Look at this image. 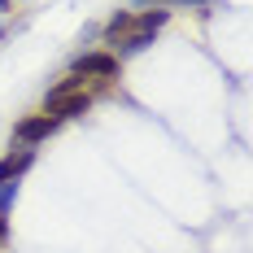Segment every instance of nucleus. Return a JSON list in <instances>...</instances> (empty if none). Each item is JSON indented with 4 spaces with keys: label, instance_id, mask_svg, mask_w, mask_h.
<instances>
[{
    "label": "nucleus",
    "instance_id": "nucleus-1",
    "mask_svg": "<svg viewBox=\"0 0 253 253\" xmlns=\"http://www.w3.org/2000/svg\"><path fill=\"white\" fill-rule=\"evenodd\" d=\"M57 118L52 114H31V118H22V123L13 126V140L22 144V149H31V144H40V140H48L52 131H57Z\"/></svg>",
    "mask_w": 253,
    "mask_h": 253
},
{
    "label": "nucleus",
    "instance_id": "nucleus-2",
    "mask_svg": "<svg viewBox=\"0 0 253 253\" xmlns=\"http://www.w3.org/2000/svg\"><path fill=\"white\" fill-rule=\"evenodd\" d=\"M75 75L79 79H114L118 75V57L114 52H83L75 61Z\"/></svg>",
    "mask_w": 253,
    "mask_h": 253
},
{
    "label": "nucleus",
    "instance_id": "nucleus-3",
    "mask_svg": "<svg viewBox=\"0 0 253 253\" xmlns=\"http://www.w3.org/2000/svg\"><path fill=\"white\" fill-rule=\"evenodd\" d=\"M92 109V92H70V96H61V101L44 105V114H52L57 123H66V118H83Z\"/></svg>",
    "mask_w": 253,
    "mask_h": 253
},
{
    "label": "nucleus",
    "instance_id": "nucleus-4",
    "mask_svg": "<svg viewBox=\"0 0 253 253\" xmlns=\"http://www.w3.org/2000/svg\"><path fill=\"white\" fill-rule=\"evenodd\" d=\"M31 166H35V153H31V149L4 153V157H0V183H18V179L31 170Z\"/></svg>",
    "mask_w": 253,
    "mask_h": 253
},
{
    "label": "nucleus",
    "instance_id": "nucleus-5",
    "mask_svg": "<svg viewBox=\"0 0 253 253\" xmlns=\"http://www.w3.org/2000/svg\"><path fill=\"white\" fill-rule=\"evenodd\" d=\"M166 9H153V13H140V18H131V31H144V35H157L162 26H166Z\"/></svg>",
    "mask_w": 253,
    "mask_h": 253
},
{
    "label": "nucleus",
    "instance_id": "nucleus-6",
    "mask_svg": "<svg viewBox=\"0 0 253 253\" xmlns=\"http://www.w3.org/2000/svg\"><path fill=\"white\" fill-rule=\"evenodd\" d=\"M70 92H83V79L75 75V70H70V75L61 79V83H57V87H52L48 96H44V105H52V101H61V96H70Z\"/></svg>",
    "mask_w": 253,
    "mask_h": 253
},
{
    "label": "nucleus",
    "instance_id": "nucleus-7",
    "mask_svg": "<svg viewBox=\"0 0 253 253\" xmlns=\"http://www.w3.org/2000/svg\"><path fill=\"white\" fill-rule=\"evenodd\" d=\"M131 18H135V13H114V18H109V26H105V40H109V44H118L126 31H131Z\"/></svg>",
    "mask_w": 253,
    "mask_h": 253
},
{
    "label": "nucleus",
    "instance_id": "nucleus-8",
    "mask_svg": "<svg viewBox=\"0 0 253 253\" xmlns=\"http://www.w3.org/2000/svg\"><path fill=\"white\" fill-rule=\"evenodd\" d=\"M13 197H18V183H0V214L13 205Z\"/></svg>",
    "mask_w": 253,
    "mask_h": 253
},
{
    "label": "nucleus",
    "instance_id": "nucleus-9",
    "mask_svg": "<svg viewBox=\"0 0 253 253\" xmlns=\"http://www.w3.org/2000/svg\"><path fill=\"white\" fill-rule=\"evenodd\" d=\"M4 240H9V218L0 214V245H4Z\"/></svg>",
    "mask_w": 253,
    "mask_h": 253
},
{
    "label": "nucleus",
    "instance_id": "nucleus-10",
    "mask_svg": "<svg viewBox=\"0 0 253 253\" xmlns=\"http://www.w3.org/2000/svg\"><path fill=\"white\" fill-rule=\"evenodd\" d=\"M9 4H13V0H0V9H9Z\"/></svg>",
    "mask_w": 253,
    "mask_h": 253
}]
</instances>
